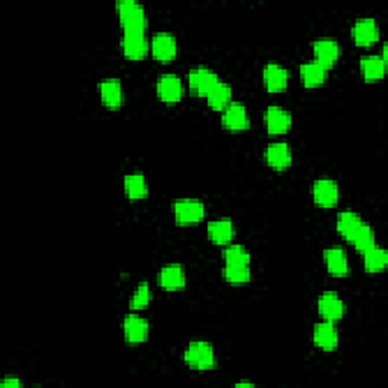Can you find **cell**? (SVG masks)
<instances>
[{
    "instance_id": "obj_6",
    "label": "cell",
    "mask_w": 388,
    "mask_h": 388,
    "mask_svg": "<svg viewBox=\"0 0 388 388\" xmlns=\"http://www.w3.org/2000/svg\"><path fill=\"white\" fill-rule=\"evenodd\" d=\"M312 196L316 204L323 208H331L338 202L340 190L332 179H319L312 186Z\"/></svg>"
},
{
    "instance_id": "obj_13",
    "label": "cell",
    "mask_w": 388,
    "mask_h": 388,
    "mask_svg": "<svg viewBox=\"0 0 388 388\" xmlns=\"http://www.w3.org/2000/svg\"><path fill=\"white\" fill-rule=\"evenodd\" d=\"M352 35L358 46H371L373 43H376L379 36L378 23L373 19H360L354 25Z\"/></svg>"
},
{
    "instance_id": "obj_9",
    "label": "cell",
    "mask_w": 388,
    "mask_h": 388,
    "mask_svg": "<svg viewBox=\"0 0 388 388\" xmlns=\"http://www.w3.org/2000/svg\"><path fill=\"white\" fill-rule=\"evenodd\" d=\"M123 334L125 338L128 340L131 345H138V343L146 341L149 337L147 320L136 314L126 316L123 320Z\"/></svg>"
},
{
    "instance_id": "obj_19",
    "label": "cell",
    "mask_w": 388,
    "mask_h": 388,
    "mask_svg": "<svg viewBox=\"0 0 388 388\" xmlns=\"http://www.w3.org/2000/svg\"><path fill=\"white\" fill-rule=\"evenodd\" d=\"M266 161L270 167L276 170L287 169L291 164V152L287 143L279 141V143H273L266 149Z\"/></svg>"
},
{
    "instance_id": "obj_25",
    "label": "cell",
    "mask_w": 388,
    "mask_h": 388,
    "mask_svg": "<svg viewBox=\"0 0 388 388\" xmlns=\"http://www.w3.org/2000/svg\"><path fill=\"white\" fill-rule=\"evenodd\" d=\"M387 61L382 56L369 55L361 59V73L367 80H378L384 76Z\"/></svg>"
},
{
    "instance_id": "obj_2",
    "label": "cell",
    "mask_w": 388,
    "mask_h": 388,
    "mask_svg": "<svg viewBox=\"0 0 388 388\" xmlns=\"http://www.w3.org/2000/svg\"><path fill=\"white\" fill-rule=\"evenodd\" d=\"M184 361L196 370H210L215 364L214 349L206 341H191L184 354Z\"/></svg>"
},
{
    "instance_id": "obj_30",
    "label": "cell",
    "mask_w": 388,
    "mask_h": 388,
    "mask_svg": "<svg viewBox=\"0 0 388 388\" xmlns=\"http://www.w3.org/2000/svg\"><path fill=\"white\" fill-rule=\"evenodd\" d=\"M350 243H354L356 250H360V252H365L367 249L373 248L376 243H375V233H373L371 226L367 225V223H363L360 230L355 234L354 240Z\"/></svg>"
},
{
    "instance_id": "obj_22",
    "label": "cell",
    "mask_w": 388,
    "mask_h": 388,
    "mask_svg": "<svg viewBox=\"0 0 388 388\" xmlns=\"http://www.w3.org/2000/svg\"><path fill=\"white\" fill-rule=\"evenodd\" d=\"M363 220L360 215L352 211H343L337 217V230L346 238L347 241H352L355 234L360 230Z\"/></svg>"
},
{
    "instance_id": "obj_8",
    "label": "cell",
    "mask_w": 388,
    "mask_h": 388,
    "mask_svg": "<svg viewBox=\"0 0 388 388\" xmlns=\"http://www.w3.org/2000/svg\"><path fill=\"white\" fill-rule=\"evenodd\" d=\"M156 89H158L161 100L167 103L179 102L184 94L182 82L173 73L162 74V76L158 79V84H156Z\"/></svg>"
},
{
    "instance_id": "obj_29",
    "label": "cell",
    "mask_w": 388,
    "mask_h": 388,
    "mask_svg": "<svg viewBox=\"0 0 388 388\" xmlns=\"http://www.w3.org/2000/svg\"><path fill=\"white\" fill-rule=\"evenodd\" d=\"M223 276L225 279L234 285H243L250 279V268L249 266H233L226 264L223 268Z\"/></svg>"
},
{
    "instance_id": "obj_11",
    "label": "cell",
    "mask_w": 388,
    "mask_h": 388,
    "mask_svg": "<svg viewBox=\"0 0 388 388\" xmlns=\"http://www.w3.org/2000/svg\"><path fill=\"white\" fill-rule=\"evenodd\" d=\"M122 49L126 58L141 59L149 50V43L144 32H125L122 39Z\"/></svg>"
},
{
    "instance_id": "obj_28",
    "label": "cell",
    "mask_w": 388,
    "mask_h": 388,
    "mask_svg": "<svg viewBox=\"0 0 388 388\" xmlns=\"http://www.w3.org/2000/svg\"><path fill=\"white\" fill-rule=\"evenodd\" d=\"M223 258H225L226 264L233 266H249L250 264V255L246 248L240 244H230L223 252Z\"/></svg>"
},
{
    "instance_id": "obj_24",
    "label": "cell",
    "mask_w": 388,
    "mask_h": 388,
    "mask_svg": "<svg viewBox=\"0 0 388 388\" xmlns=\"http://www.w3.org/2000/svg\"><path fill=\"white\" fill-rule=\"evenodd\" d=\"M230 97H233V89L225 82L219 80L215 84L210 93L206 94V100L208 105H210L213 109H225L229 103H230Z\"/></svg>"
},
{
    "instance_id": "obj_17",
    "label": "cell",
    "mask_w": 388,
    "mask_h": 388,
    "mask_svg": "<svg viewBox=\"0 0 388 388\" xmlns=\"http://www.w3.org/2000/svg\"><path fill=\"white\" fill-rule=\"evenodd\" d=\"M160 285L169 291L184 288L185 285V272L182 266L179 264H169L161 268L158 274Z\"/></svg>"
},
{
    "instance_id": "obj_26",
    "label": "cell",
    "mask_w": 388,
    "mask_h": 388,
    "mask_svg": "<svg viewBox=\"0 0 388 388\" xmlns=\"http://www.w3.org/2000/svg\"><path fill=\"white\" fill-rule=\"evenodd\" d=\"M363 255H364V267L369 273H378L380 270H384L388 263L387 252L376 244L373 246V248L363 252Z\"/></svg>"
},
{
    "instance_id": "obj_23",
    "label": "cell",
    "mask_w": 388,
    "mask_h": 388,
    "mask_svg": "<svg viewBox=\"0 0 388 388\" xmlns=\"http://www.w3.org/2000/svg\"><path fill=\"white\" fill-rule=\"evenodd\" d=\"M326 69L316 61H310L301 65V78L305 87L312 88L322 85L326 79Z\"/></svg>"
},
{
    "instance_id": "obj_5",
    "label": "cell",
    "mask_w": 388,
    "mask_h": 388,
    "mask_svg": "<svg viewBox=\"0 0 388 388\" xmlns=\"http://www.w3.org/2000/svg\"><path fill=\"white\" fill-rule=\"evenodd\" d=\"M222 123L229 131H244L249 128V116L244 105L240 102H230L229 105L223 109Z\"/></svg>"
},
{
    "instance_id": "obj_1",
    "label": "cell",
    "mask_w": 388,
    "mask_h": 388,
    "mask_svg": "<svg viewBox=\"0 0 388 388\" xmlns=\"http://www.w3.org/2000/svg\"><path fill=\"white\" fill-rule=\"evenodd\" d=\"M118 17L125 32H144L147 26L146 11L136 0H120L117 3Z\"/></svg>"
},
{
    "instance_id": "obj_10",
    "label": "cell",
    "mask_w": 388,
    "mask_h": 388,
    "mask_svg": "<svg viewBox=\"0 0 388 388\" xmlns=\"http://www.w3.org/2000/svg\"><path fill=\"white\" fill-rule=\"evenodd\" d=\"M220 79L217 78L213 70L206 69V67H197L188 73V84L193 91H196L200 96H206L210 93V89L217 84Z\"/></svg>"
},
{
    "instance_id": "obj_31",
    "label": "cell",
    "mask_w": 388,
    "mask_h": 388,
    "mask_svg": "<svg viewBox=\"0 0 388 388\" xmlns=\"http://www.w3.org/2000/svg\"><path fill=\"white\" fill-rule=\"evenodd\" d=\"M149 302H151V288H149L147 282H141L137 287L136 294L132 296L129 307L131 310H143L147 307Z\"/></svg>"
},
{
    "instance_id": "obj_16",
    "label": "cell",
    "mask_w": 388,
    "mask_h": 388,
    "mask_svg": "<svg viewBox=\"0 0 388 388\" xmlns=\"http://www.w3.org/2000/svg\"><path fill=\"white\" fill-rule=\"evenodd\" d=\"M100 97L103 105L109 109L120 108L123 103V88L118 79L109 78L100 84Z\"/></svg>"
},
{
    "instance_id": "obj_20",
    "label": "cell",
    "mask_w": 388,
    "mask_h": 388,
    "mask_svg": "<svg viewBox=\"0 0 388 388\" xmlns=\"http://www.w3.org/2000/svg\"><path fill=\"white\" fill-rule=\"evenodd\" d=\"M325 264L331 274L343 278L349 272L346 252L341 248H330L325 250Z\"/></svg>"
},
{
    "instance_id": "obj_15",
    "label": "cell",
    "mask_w": 388,
    "mask_h": 388,
    "mask_svg": "<svg viewBox=\"0 0 388 388\" xmlns=\"http://www.w3.org/2000/svg\"><path fill=\"white\" fill-rule=\"evenodd\" d=\"M288 73L282 65L270 63L264 67V85L270 93H281L287 88Z\"/></svg>"
},
{
    "instance_id": "obj_4",
    "label": "cell",
    "mask_w": 388,
    "mask_h": 388,
    "mask_svg": "<svg viewBox=\"0 0 388 388\" xmlns=\"http://www.w3.org/2000/svg\"><path fill=\"white\" fill-rule=\"evenodd\" d=\"M319 312L326 322H338V320L345 316V303L340 297L332 293V291H326L322 296L319 297L317 302Z\"/></svg>"
},
{
    "instance_id": "obj_14",
    "label": "cell",
    "mask_w": 388,
    "mask_h": 388,
    "mask_svg": "<svg viewBox=\"0 0 388 388\" xmlns=\"http://www.w3.org/2000/svg\"><path fill=\"white\" fill-rule=\"evenodd\" d=\"M264 120L267 131L272 136H279V133L287 132L291 126V116L281 107H268L264 114Z\"/></svg>"
},
{
    "instance_id": "obj_21",
    "label": "cell",
    "mask_w": 388,
    "mask_h": 388,
    "mask_svg": "<svg viewBox=\"0 0 388 388\" xmlns=\"http://www.w3.org/2000/svg\"><path fill=\"white\" fill-rule=\"evenodd\" d=\"M208 237L215 244H228L234 238V223L229 219L210 222L208 223Z\"/></svg>"
},
{
    "instance_id": "obj_32",
    "label": "cell",
    "mask_w": 388,
    "mask_h": 388,
    "mask_svg": "<svg viewBox=\"0 0 388 388\" xmlns=\"http://www.w3.org/2000/svg\"><path fill=\"white\" fill-rule=\"evenodd\" d=\"M21 382L17 378H6L2 380V387H6V388H19Z\"/></svg>"
},
{
    "instance_id": "obj_33",
    "label": "cell",
    "mask_w": 388,
    "mask_h": 388,
    "mask_svg": "<svg viewBox=\"0 0 388 388\" xmlns=\"http://www.w3.org/2000/svg\"><path fill=\"white\" fill-rule=\"evenodd\" d=\"M237 387H253V384H249V382H240V384H237Z\"/></svg>"
},
{
    "instance_id": "obj_27",
    "label": "cell",
    "mask_w": 388,
    "mask_h": 388,
    "mask_svg": "<svg viewBox=\"0 0 388 388\" xmlns=\"http://www.w3.org/2000/svg\"><path fill=\"white\" fill-rule=\"evenodd\" d=\"M125 193L132 200L144 199L147 196V182L141 173H132L125 176Z\"/></svg>"
},
{
    "instance_id": "obj_7",
    "label": "cell",
    "mask_w": 388,
    "mask_h": 388,
    "mask_svg": "<svg viewBox=\"0 0 388 388\" xmlns=\"http://www.w3.org/2000/svg\"><path fill=\"white\" fill-rule=\"evenodd\" d=\"M151 49H152L153 56L158 59V61H162V63L171 61V59L176 56V52H177L176 39L169 32L155 34L152 43H151Z\"/></svg>"
},
{
    "instance_id": "obj_12",
    "label": "cell",
    "mask_w": 388,
    "mask_h": 388,
    "mask_svg": "<svg viewBox=\"0 0 388 388\" xmlns=\"http://www.w3.org/2000/svg\"><path fill=\"white\" fill-rule=\"evenodd\" d=\"M314 55H316V63H319L326 70H330L331 67L337 63L340 56V46L337 41L331 39H322L314 43Z\"/></svg>"
},
{
    "instance_id": "obj_3",
    "label": "cell",
    "mask_w": 388,
    "mask_h": 388,
    "mask_svg": "<svg viewBox=\"0 0 388 388\" xmlns=\"http://www.w3.org/2000/svg\"><path fill=\"white\" fill-rule=\"evenodd\" d=\"M173 214L179 225H194L205 217V206L196 199H179L173 205Z\"/></svg>"
},
{
    "instance_id": "obj_18",
    "label": "cell",
    "mask_w": 388,
    "mask_h": 388,
    "mask_svg": "<svg viewBox=\"0 0 388 388\" xmlns=\"http://www.w3.org/2000/svg\"><path fill=\"white\" fill-rule=\"evenodd\" d=\"M314 343L316 346L330 352L338 345V332L332 322H322L314 327Z\"/></svg>"
}]
</instances>
